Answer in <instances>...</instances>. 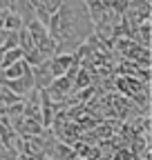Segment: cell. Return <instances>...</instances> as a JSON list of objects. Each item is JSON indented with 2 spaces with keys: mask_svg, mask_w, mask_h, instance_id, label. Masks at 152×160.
I'll use <instances>...</instances> for the list:
<instances>
[{
  "mask_svg": "<svg viewBox=\"0 0 152 160\" xmlns=\"http://www.w3.org/2000/svg\"><path fill=\"white\" fill-rule=\"evenodd\" d=\"M9 11H11L14 16H18V20L23 22V27H27L29 22H34L31 0H9Z\"/></svg>",
  "mask_w": 152,
  "mask_h": 160,
  "instance_id": "1",
  "label": "cell"
},
{
  "mask_svg": "<svg viewBox=\"0 0 152 160\" xmlns=\"http://www.w3.org/2000/svg\"><path fill=\"white\" fill-rule=\"evenodd\" d=\"M11 93H16L18 98H23V96H27L31 89H34V78H31V69L27 71V73H23L18 80H9V82L5 85Z\"/></svg>",
  "mask_w": 152,
  "mask_h": 160,
  "instance_id": "2",
  "label": "cell"
},
{
  "mask_svg": "<svg viewBox=\"0 0 152 160\" xmlns=\"http://www.w3.org/2000/svg\"><path fill=\"white\" fill-rule=\"evenodd\" d=\"M31 78H34V89H38V91L47 89V87L54 82V76H52V71H49V65H47V62L34 67V69H31Z\"/></svg>",
  "mask_w": 152,
  "mask_h": 160,
  "instance_id": "3",
  "label": "cell"
},
{
  "mask_svg": "<svg viewBox=\"0 0 152 160\" xmlns=\"http://www.w3.org/2000/svg\"><path fill=\"white\" fill-rule=\"evenodd\" d=\"M54 91H58L61 96H72L74 93V82L69 78H65V76H61V78H54V82L49 85Z\"/></svg>",
  "mask_w": 152,
  "mask_h": 160,
  "instance_id": "4",
  "label": "cell"
},
{
  "mask_svg": "<svg viewBox=\"0 0 152 160\" xmlns=\"http://www.w3.org/2000/svg\"><path fill=\"white\" fill-rule=\"evenodd\" d=\"M27 71H29V67L23 62V60H20V62L9 65L7 69H3V73H5V80H7V82H9V80H18V78H20L23 73H27Z\"/></svg>",
  "mask_w": 152,
  "mask_h": 160,
  "instance_id": "5",
  "label": "cell"
},
{
  "mask_svg": "<svg viewBox=\"0 0 152 160\" xmlns=\"http://www.w3.org/2000/svg\"><path fill=\"white\" fill-rule=\"evenodd\" d=\"M20 60H23V51H20V49H7V51H3V58H0V67L7 69L9 65L20 62Z\"/></svg>",
  "mask_w": 152,
  "mask_h": 160,
  "instance_id": "6",
  "label": "cell"
},
{
  "mask_svg": "<svg viewBox=\"0 0 152 160\" xmlns=\"http://www.w3.org/2000/svg\"><path fill=\"white\" fill-rule=\"evenodd\" d=\"M61 2H63V0H43V9H45L49 16H56V13H58V9H61Z\"/></svg>",
  "mask_w": 152,
  "mask_h": 160,
  "instance_id": "7",
  "label": "cell"
}]
</instances>
